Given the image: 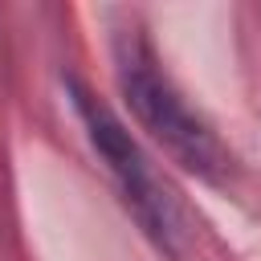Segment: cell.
Listing matches in <instances>:
<instances>
[{"mask_svg":"<svg viewBox=\"0 0 261 261\" xmlns=\"http://www.w3.org/2000/svg\"><path fill=\"white\" fill-rule=\"evenodd\" d=\"M118 86H122L135 118L175 155V163H184L192 175L212 179V184H224L228 179V171H232L228 151L188 110V102L167 82V73L159 69L151 45L139 37V29H126L118 37Z\"/></svg>","mask_w":261,"mask_h":261,"instance_id":"1","label":"cell"},{"mask_svg":"<svg viewBox=\"0 0 261 261\" xmlns=\"http://www.w3.org/2000/svg\"><path fill=\"white\" fill-rule=\"evenodd\" d=\"M69 94H73V106H77V114H82V122H86V130H90V143L98 147V155L106 159L110 175L118 179L122 200L130 204V212L139 216V224H143L163 249H171V208H167V200L159 196V188H155V179H151V171H147L135 139L126 135V126H122L86 86L69 82Z\"/></svg>","mask_w":261,"mask_h":261,"instance_id":"2","label":"cell"}]
</instances>
